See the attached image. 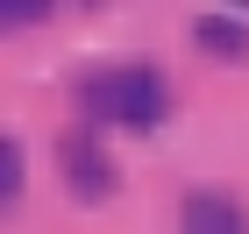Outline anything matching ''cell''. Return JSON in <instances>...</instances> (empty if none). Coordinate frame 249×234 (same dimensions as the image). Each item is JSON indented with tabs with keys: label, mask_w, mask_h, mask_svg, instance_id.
Wrapping results in <instances>:
<instances>
[{
	"label": "cell",
	"mask_w": 249,
	"mask_h": 234,
	"mask_svg": "<svg viewBox=\"0 0 249 234\" xmlns=\"http://www.w3.org/2000/svg\"><path fill=\"white\" fill-rule=\"evenodd\" d=\"M43 15H50L43 0H7V7H0V21H7V29H29V21H43Z\"/></svg>",
	"instance_id": "6"
},
{
	"label": "cell",
	"mask_w": 249,
	"mask_h": 234,
	"mask_svg": "<svg viewBox=\"0 0 249 234\" xmlns=\"http://www.w3.org/2000/svg\"><path fill=\"white\" fill-rule=\"evenodd\" d=\"M0 199H7V206L21 199V142L15 135H0Z\"/></svg>",
	"instance_id": "5"
},
{
	"label": "cell",
	"mask_w": 249,
	"mask_h": 234,
	"mask_svg": "<svg viewBox=\"0 0 249 234\" xmlns=\"http://www.w3.org/2000/svg\"><path fill=\"white\" fill-rule=\"evenodd\" d=\"M192 43H199L207 57H221V64H242V57H249L242 15H199V21H192Z\"/></svg>",
	"instance_id": "4"
},
{
	"label": "cell",
	"mask_w": 249,
	"mask_h": 234,
	"mask_svg": "<svg viewBox=\"0 0 249 234\" xmlns=\"http://www.w3.org/2000/svg\"><path fill=\"white\" fill-rule=\"evenodd\" d=\"M57 171H64V185H71L78 199H114V185H121L114 156L100 149V135H86V128L57 135Z\"/></svg>",
	"instance_id": "2"
},
{
	"label": "cell",
	"mask_w": 249,
	"mask_h": 234,
	"mask_svg": "<svg viewBox=\"0 0 249 234\" xmlns=\"http://www.w3.org/2000/svg\"><path fill=\"white\" fill-rule=\"evenodd\" d=\"M178 234H249V213H242L235 192H185Z\"/></svg>",
	"instance_id": "3"
},
{
	"label": "cell",
	"mask_w": 249,
	"mask_h": 234,
	"mask_svg": "<svg viewBox=\"0 0 249 234\" xmlns=\"http://www.w3.org/2000/svg\"><path fill=\"white\" fill-rule=\"evenodd\" d=\"M78 107L93 121H121V128H157L171 114V78L135 64V71H93L78 85Z\"/></svg>",
	"instance_id": "1"
}]
</instances>
